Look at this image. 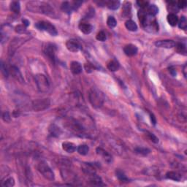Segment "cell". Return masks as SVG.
<instances>
[{
	"instance_id": "cell-1",
	"label": "cell",
	"mask_w": 187,
	"mask_h": 187,
	"mask_svg": "<svg viewBox=\"0 0 187 187\" xmlns=\"http://www.w3.org/2000/svg\"><path fill=\"white\" fill-rule=\"evenodd\" d=\"M89 101L91 104L95 107H100L104 102L103 95L97 89L91 90L89 92Z\"/></svg>"
},
{
	"instance_id": "cell-2",
	"label": "cell",
	"mask_w": 187,
	"mask_h": 187,
	"mask_svg": "<svg viewBox=\"0 0 187 187\" xmlns=\"http://www.w3.org/2000/svg\"><path fill=\"white\" fill-rule=\"evenodd\" d=\"M37 169L41 175L49 180H54L55 176L53 170L45 161H40L37 165Z\"/></svg>"
},
{
	"instance_id": "cell-3",
	"label": "cell",
	"mask_w": 187,
	"mask_h": 187,
	"mask_svg": "<svg viewBox=\"0 0 187 187\" xmlns=\"http://www.w3.org/2000/svg\"><path fill=\"white\" fill-rule=\"evenodd\" d=\"M35 82L37 84V88L41 92H47L50 88V83L47 80V77L43 74H37L36 75Z\"/></svg>"
},
{
	"instance_id": "cell-4",
	"label": "cell",
	"mask_w": 187,
	"mask_h": 187,
	"mask_svg": "<svg viewBox=\"0 0 187 187\" xmlns=\"http://www.w3.org/2000/svg\"><path fill=\"white\" fill-rule=\"evenodd\" d=\"M36 28H38L39 30H42V31H45L48 32L49 34H51L52 36H56L58 32H57L56 28L53 25L49 22L46 21H39L37 22L35 24Z\"/></svg>"
},
{
	"instance_id": "cell-5",
	"label": "cell",
	"mask_w": 187,
	"mask_h": 187,
	"mask_svg": "<svg viewBox=\"0 0 187 187\" xmlns=\"http://www.w3.org/2000/svg\"><path fill=\"white\" fill-rule=\"evenodd\" d=\"M50 100L48 99H37L33 101L32 108L35 111H41L47 108L50 106Z\"/></svg>"
},
{
	"instance_id": "cell-6",
	"label": "cell",
	"mask_w": 187,
	"mask_h": 187,
	"mask_svg": "<svg viewBox=\"0 0 187 187\" xmlns=\"http://www.w3.org/2000/svg\"><path fill=\"white\" fill-rule=\"evenodd\" d=\"M43 51L45 56H47L49 59L51 60L53 62H54L56 59V47L53 44L46 43L44 45Z\"/></svg>"
},
{
	"instance_id": "cell-7",
	"label": "cell",
	"mask_w": 187,
	"mask_h": 187,
	"mask_svg": "<svg viewBox=\"0 0 187 187\" xmlns=\"http://www.w3.org/2000/svg\"><path fill=\"white\" fill-rule=\"evenodd\" d=\"M66 47L68 50L71 52H77L81 48V45L79 43L78 41L75 39H69L66 41Z\"/></svg>"
},
{
	"instance_id": "cell-8",
	"label": "cell",
	"mask_w": 187,
	"mask_h": 187,
	"mask_svg": "<svg viewBox=\"0 0 187 187\" xmlns=\"http://www.w3.org/2000/svg\"><path fill=\"white\" fill-rule=\"evenodd\" d=\"M156 47H164V48H172L175 47V42L171 39H165V40H159L155 42Z\"/></svg>"
},
{
	"instance_id": "cell-9",
	"label": "cell",
	"mask_w": 187,
	"mask_h": 187,
	"mask_svg": "<svg viewBox=\"0 0 187 187\" xmlns=\"http://www.w3.org/2000/svg\"><path fill=\"white\" fill-rule=\"evenodd\" d=\"M138 49L136 45H132V44H129V45H125L123 47V52L127 56H134L137 53Z\"/></svg>"
},
{
	"instance_id": "cell-10",
	"label": "cell",
	"mask_w": 187,
	"mask_h": 187,
	"mask_svg": "<svg viewBox=\"0 0 187 187\" xmlns=\"http://www.w3.org/2000/svg\"><path fill=\"white\" fill-rule=\"evenodd\" d=\"M10 72L11 75H12V77L15 79L16 80H18L20 83H23L24 82V79H23V76H22V74L20 73V72L19 71L18 68L16 67V66H11L10 67Z\"/></svg>"
},
{
	"instance_id": "cell-11",
	"label": "cell",
	"mask_w": 187,
	"mask_h": 187,
	"mask_svg": "<svg viewBox=\"0 0 187 187\" xmlns=\"http://www.w3.org/2000/svg\"><path fill=\"white\" fill-rule=\"evenodd\" d=\"M70 70L74 75H79L82 72L83 68L81 64L77 61H72L70 64Z\"/></svg>"
},
{
	"instance_id": "cell-12",
	"label": "cell",
	"mask_w": 187,
	"mask_h": 187,
	"mask_svg": "<svg viewBox=\"0 0 187 187\" xmlns=\"http://www.w3.org/2000/svg\"><path fill=\"white\" fill-rule=\"evenodd\" d=\"M96 153L99 156H101L103 159H104V161H106L107 162H111L112 161V156L107 152L106 150L102 149V148H96Z\"/></svg>"
},
{
	"instance_id": "cell-13",
	"label": "cell",
	"mask_w": 187,
	"mask_h": 187,
	"mask_svg": "<svg viewBox=\"0 0 187 187\" xmlns=\"http://www.w3.org/2000/svg\"><path fill=\"white\" fill-rule=\"evenodd\" d=\"M90 183L93 186H104V183H102V178L99 176H98V175H96V174H93V175H90Z\"/></svg>"
},
{
	"instance_id": "cell-14",
	"label": "cell",
	"mask_w": 187,
	"mask_h": 187,
	"mask_svg": "<svg viewBox=\"0 0 187 187\" xmlns=\"http://www.w3.org/2000/svg\"><path fill=\"white\" fill-rule=\"evenodd\" d=\"M79 29L85 34H88L92 31L93 27L91 24L87 23H80L79 24Z\"/></svg>"
},
{
	"instance_id": "cell-15",
	"label": "cell",
	"mask_w": 187,
	"mask_h": 187,
	"mask_svg": "<svg viewBox=\"0 0 187 187\" xmlns=\"http://www.w3.org/2000/svg\"><path fill=\"white\" fill-rule=\"evenodd\" d=\"M63 150L67 153H73L76 150V145L70 142H64L62 143Z\"/></svg>"
},
{
	"instance_id": "cell-16",
	"label": "cell",
	"mask_w": 187,
	"mask_h": 187,
	"mask_svg": "<svg viewBox=\"0 0 187 187\" xmlns=\"http://www.w3.org/2000/svg\"><path fill=\"white\" fill-rule=\"evenodd\" d=\"M104 4L110 9H117L120 7L121 2L117 0H110V1H104Z\"/></svg>"
},
{
	"instance_id": "cell-17",
	"label": "cell",
	"mask_w": 187,
	"mask_h": 187,
	"mask_svg": "<svg viewBox=\"0 0 187 187\" xmlns=\"http://www.w3.org/2000/svg\"><path fill=\"white\" fill-rule=\"evenodd\" d=\"M167 20L168 23L170 26H175L178 24V18L175 14L174 13H169L167 16Z\"/></svg>"
},
{
	"instance_id": "cell-18",
	"label": "cell",
	"mask_w": 187,
	"mask_h": 187,
	"mask_svg": "<svg viewBox=\"0 0 187 187\" xmlns=\"http://www.w3.org/2000/svg\"><path fill=\"white\" fill-rule=\"evenodd\" d=\"M137 15H138V18L139 20L141 23H142V26H145V23H146L147 18H148V15H147L146 12L145 11V9H142L140 10H139L138 13H137Z\"/></svg>"
},
{
	"instance_id": "cell-19",
	"label": "cell",
	"mask_w": 187,
	"mask_h": 187,
	"mask_svg": "<svg viewBox=\"0 0 187 187\" xmlns=\"http://www.w3.org/2000/svg\"><path fill=\"white\" fill-rule=\"evenodd\" d=\"M107 66V69L110 71H111V72H115V71H117L119 69L120 64L117 61H115V60H111L110 61H109Z\"/></svg>"
},
{
	"instance_id": "cell-20",
	"label": "cell",
	"mask_w": 187,
	"mask_h": 187,
	"mask_svg": "<svg viewBox=\"0 0 187 187\" xmlns=\"http://www.w3.org/2000/svg\"><path fill=\"white\" fill-rule=\"evenodd\" d=\"M83 170L85 173L88 174V175H89L95 174V168L94 167V165H92L91 163H87V164H85L84 167H83Z\"/></svg>"
},
{
	"instance_id": "cell-21",
	"label": "cell",
	"mask_w": 187,
	"mask_h": 187,
	"mask_svg": "<svg viewBox=\"0 0 187 187\" xmlns=\"http://www.w3.org/2000/svg\"><path fill=\"white\" fill-rule=\"evenodd\" d=\"M147 13H148V15H150V16H154L159 12V9L156 7L155 4H150V5H148L147 7Z\"/></svg>"
},
{
	"instance_id": "cell-22",
	"label": "cell",
	"mask_w": 187,
	"mask_h": 187,
	"mask_svg": "<svg viewBox=\"0 0 187 187\" xmlns=\"http://www.w3.org/2000/svg\"><path fill=\"white\" fill-rule=\"evenodd\" d=\"M125 26L129 31H136L137 30V26L134 21L131 20H126L125 23Z\"/></svg>"
},
{
	"instance_id": "cell-23",
	"label": "cell",
	"mask_w": 187,
	"mask_h": 187,
	"mask_svg": "<svg viewBox=\"0 0 187 187\" xmlns=\"http://www.w3.org/2000/svg\"><path fill=\"white\" fill-rule=\"evenodd\" d=\"M166 178L171 180H175V181H179L180 180V175L178 172H173V171H169L166 174Z\"/></svg>"
},
{
	"instance_id": "cell-24",
	"label": "cell",
	"mask_w": 187,
	"mask_h": 187,
	"mask_svg": "<svg viewBox=\"0 0 187 187\" xmlns=\"http://www.w3.org/2000/svg\"><path fill=\"white\" fill-rule=\"evenodd\" d=\"M49 131H50V134H51L52 136H54V137H58V136H59L61 133V129L55 124H52L51 126H50V127L49 128Z\"/></svg>"
},
{
	"instance_id": "cell-25",
	"label": "cell",
	"mask_w": 187,
	"mask_h": 187,
	"mask_svg": "<svg viewBox=\"0 0 187 187\" xmlns=\"http://www.w3.org/2000/svg\"><path fill=\"white\" fill-rule=\"evenodd\" d=\"M61 9H62L64 12H66L68 14H70L72 12V11L73 10V8H72V4L68 1H64V2L62 3L61 4Z\"/></svg>"
},
{
	"instance_id": "cell-26",
	"label": "cell",
	"mask_w": 187,
	"mask_h": 187,
	"mask_svg": "<svg viewBox=\"0 0 187 187\" xmlns=\"http://www.w3.org/2000/svg\"><path fill=\"white\" fill-rule=\"evenodd\" d=\"M20 9V2L18 1H13L10 3V10L15 13H19Z\"/></svg>"
},
{
	"instance_id": "cell-27",
	"label": "cell",
	"mask_w": 187,
	"mask_h": 187,
	"mask_svg": "<svg viewBox=\"0 0 187 187\" xmlns=\"http://www.w3.org/2000/svg\"><path fill=\"white\" fill-rule=\"evenodd\" d=\"M115 174H116L117 178H118V180H119L120 181L123 182V183H127V182H129V179L127 178V177L125 175V174L123 173V172H122L121 170L118 169V170H116V172H115Z\"/></svg>"
},
{
	"instance_id": "cell-28",
	"label": "cell",
	"mask_w": 187,
	"mask_h": 187,
	"mask_svg": "<svg viewBox=\"0 0 187 187\" xmlns=\"http://www.w3.org/2000/svg\"><path fill=\"white\" fill-rule=\"evenodd\" d=\"M77 150L79 154L85 156L89 151V148H88V146L87 145H80L77 147Z\"/></svg>"
},
{
	"instance_id": "cell-29",
	"label": "cell",
	"mask_w": 187,
	"mask_h": 187,
	"mask_svg": "<svg viewBox=\"0 0 187 187\" xmlns=\"http://www.w3.org/2000/svg\"><path fill=\"white\" fill-rule=\"evenodd\" d=\"M175 50H176L178 53H182V54H183V55H186V45H183V43L175 44Z\"/></svg>"
},
{
	"instance_id": "cell-30",
	"label": "cell",
	"mask_w": 187,
	"mask_h": 187,
	"mask_svg": "<svg viewBox=\"0 0 187 187\" xmlns=\"http://www.w3.org/2000/svg\"><path fill=\"white\" fill-rule=\"evenodd\" d=\"M14 184H15V180H14L13 178H11V177H9V178L7 179L5 178V180L1 181V185L4 187H11L14 186Z\"/></svg>"
},
{
	"instance_id": "cell-31",
	"label": "cell",
	"mask_w": 187,
	"mask_h": 187,
	"mask_svg": "<svg viewBox=\"0 0 187 187\" xmlns=\"http://www.w3.org/2000/svg\"><path fill=\"white\" fill-rule=\"evenodd\" d=\"M135 153H137V154L142 155V156H145V155L148 154L150 153V150L148 148H142V147H137L134 149Z\"/></svg>"
},
{
	"instance_id": "cell-32",
	"label": "cell",
	"mask_w": 187,
	"mask_h": 187,
	"mask_svg": "<svg viewBox=\"0 0 187 187\" xmlns=\"http://www.w3.org/2000/svg\"><path fill=\"white\" fill-rule=\"evenodd\" d=\"M178 24L179 28H181V29L186 30L187 28V21H186V17L182 16L180 20H178Z\"/></svg>"
},
{
	"instance_id": "cell-33",
	"label": "cell",
	"mask_w": 187,
	"mask_h": 187,
	"mask_svg": "<svg viewBox=\"0 0 187 187\" xmlns=\"http://www.w3.org/2000/svg\"><path fill=\"white\" fill-rule=\"evenodd\" d=\"M131 12V3L125 2L123 6V13L124 15H129Z\"/></svg>"
},
{
	"instance_id": "cell-34",
	"label": "cell",
	"mask_w": 187,
	"mask_h": 187,
	"mask_svg": "<svg viewBox=\"0 0 187 187\" xmlns=\"http://www.w3.org/2000/svg\"><path fill=\"white\" fill-rule=\"evenodd\" d=\"M107 25L110 28H114L116 26L117 21L113 16H109L107 20Z\"/></svg>"
},
{
	"instance_id": "cell-35",
	"label": "cell",
	"mask_w": 187,
	"mask_h": 187,
	"mask_svg": "<svg viewBox=\"0 0 187 187\" xmlns=\"http://www.w3.org/2000/svg\"><path fill=\"white\" fill-rule=\"evenodd\" d=\"M96 38L97 40L104 42V41H105L106 39H107V36H106V34L104 32V31H100L99 32L97 33V34H96Z\"/></svg>"
},
{
	"instance_id": "cell-36",
	"label": "cell",
	"mask_w": 187,
	"mask_h": 187,
	"mask_svg": "<svg viewBox=\"0 0 187 187\" xmlns=\"http://www.w3.org/2000/svg\"><path fill=\"white\" fill-rule=\"evenodd\" d=\"M147 134H148V138H149L152 142H154V143H158V142H159V139L156 137V136L155 135V134H153V133L151 132H149V131H147Z\"/></svg>"
},
{
	"instance_id": "cell-37",
	"label": "cell",
	"mask_w": 187,
	"mask_h": 187,
	"mask_svg": "<svg viewBox=\"0 0 187 187\" xmlns=\"http://www.w3.org/2000/svg\"><path fill=\"white\" fill-rule=\"evenodd\" d=\"M1 72H2L3 75H4V77H7L9 75V71L7 70V69L6 68V66L4 65V62L2 61H1Z\"/></svg>"
},
{
	"instance_id": "cell-38",
	"label": "cell",
	"mask_w": 187,
	"mask_h": 187,
	"mask_svg": "<svg viewBox=\"0 0 187 187\" xmlns=\"http://www.w3.org/2000/svg\"><path fill=\"white\" fill-rule=\"evenodd\" d=\"M137 4H138L139 7H140L141 8L145 9H146L147 7L148 6V1H142V0H140V1H137Z\"/></svg>"
},
{
	"instance_id": "cell-39",
	"label": "cell",
	"mask_w": 187,
	"mask_h": 187,
	"mask_svg": "<svg viewBox=\"0 0 187 187\" xmlns=\"http://www.w3.org/2000/svg\"><path fill=\"white\" fill-rule=\"evenodd\" d=\"M186 6L187 2L185 0H180V1H178V3H177V7H178L179 9H183L185 8Z\"/></svg>"
},
{
	"instance_id": "cell-40",
	"label": "cell",
	"mask_w": 187,
	"mask_h": 187,
	"mask_svg": "<svg viewBox=\"0 0 187 187\" xmlns=\"http://www.w3.org/2000/svg\"><path fill=\"white\" fill-rule=\"evenodd\" d=\"M94 69V67L92 66V64H89V63L85 64V71H86V72H88V73H90V72H92Z\"/></svg>"
},
{
	"instance_id": "cell-41",
	"label": "cell",
	"mask_w": 187,
	"mask_h": 187,
	"mask_svg": "<svg viewBox=\"0 0 187 187\" xmlns=\"http://www.w3.org/2000/svg\"><path fill=\"white\" fill-rule=\"evenodd\" d=\"M2 118L4 121L9 122L10 121V116L8 112H4L2 115Z\"/></svg>"
},
{
	"instance_id": "cell-42",
	"label": "cell",
	"mask_w": 187,
	"mask_h": 187,
	"mask_svg": "<svg viewBox=\"0 0 187 187\" xmlns=\"http://www.w3.org/2000/svg\"><path fill=\"white\" fill-rule=\"evenodd\" d=\"M15 31H16L18 33H23L25 31H26V28H25V27H23V26H20V25H19V26H16V28H15Z\"/></svg>"
},
{
	"instance_id": "cell-43",
	"label": "cell",
	"mask_w": 187,
	"mask_h": 187,
	"mask_svg": "<svg viewBox=\"0 0 187 187\" xmlns=\"http://www.w3.org/2000/svg\"><path fill=\"white\" fill-rule=\"evenodd\" d=\"M150 120H151V122L153 123V124H156V118L154 117V115H153V114L150 113Z\"/></svg>"
},
{
	"instance_id": "cell-44",
	"label": "cell",
	"mask_w": 187,
	"mask_h": 187,
	"mask_svg": "<svg viewBox=\"0 0 187 187\" xmlns=\"http://www.w3.org/2000/svg\"><path fill=\"white\" fill-rule=\"evenodd\" d=\"M22 22H23V24L25 27H26V26H28L29 25V21L28 20H26V19H23Z\"/></svg>"
}]
</instances>
